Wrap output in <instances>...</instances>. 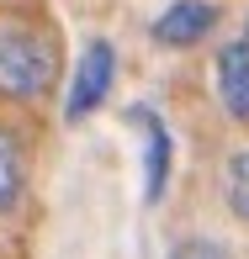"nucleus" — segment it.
<instances>
[{"mask_svg":"<svg viewBox=\"0 0 249 259\" xmlns=\"http://www.w3.org/2000/svg\"><path fill=\"white\" fill-rule=\"evenodd\" d=\"M58 79V53L38 32H0V96L6 101H43Z\"/></svg>","mask_w":249,"mask_h":259,"instance_id":"f257e3e1","label":"nucleus"},{"mask_svg":"<svg viewBox=\"0 0 249 259\" xmlns=\"http://www.w3.org/2000/svg\"><path fill=\"white\" fill-rule=\"evenodd\" d=\"M170 259H223V249L212 238H186V243H175Z\"/></svg>","mask_w":249,"mask_h":259,"instance_id":"6e6552de","label":"nucleus"},{"mask_svg":"<svg viewBox=\"0 0 249 259\" xmlns=\"http://www.w3.org/2000/svg\"><path fill=\"white\" fill-rule=\"evenodd\" d=\"M218 96L233 122H249V37L218 53Z\"/></svg>","mask_w":249,"mask_h":259,"instance_id":"39448f33","label":"nucleus"},{"mask_svg":"<svg viewBox=\"0 0 249 259\" xmlns=\"http://www.w3.org/2000/svg\"><path fill=\"white\" fill-rule=\"evenodd\" d=\"M223 196H228V211L239 222H249V154L228 159V175H223Z\"/></svg>","mask_w":249,"mask_h":259,"instance_id":"423d86ee","label":"nucleus"},{"mask_svg":"<svg viewBox=\"0 0 249 259\" xmlns=\"http://www.w3.org/2000/svg\"><path fill=\"white\" fill-rule=\"evenodd\" d=\"M212 27H218V6H212V0H170V6L159 11V21H154V42H164V48H191Z\"/></svg>","mask_w":249,"mask_h":259,"instance_id":"7ed1b4c3","label":"nucleus"},{"mask_svg":"<svg viewBox=\"0 0 249 259\" xmlns=\"http://www.w3.org/2000/svg\"><path fill=\"white\" fill-rule=\"evenodd\" d=\"M112 79H117V53H112V42H90V48L80 53V69H75V85H69L64 116H69V122H85V116L106 101Z\"/></svg>","mask_w":249,"mask_h":259,"instance_id":"f03ea898","label":"nucleus"},{"mask_svg":"<svg viewBox=\"0 0 249 259\" xmlns=\"http://www.w3.org/2000/svg\"><path fill=\"white\" fill-rule=\"evenodd\" d=\"M16 201H21V159H16V148H11V138L0 133V217Z\"/></svg>","mask_w":249,"mask_h":259,"instance_id":"0eeeda50","label":"nucleus"},{"mask_svg":"<svg viewBox=\"0 0 249 259\" xmlns=\"http://www.w3.org/2000/svg\"><path fill=\"white\" fill-rule=\"evenodd\" d=\"M133 122L149 133V138H144V201L159 206V201H164V185H170V159H175L170 127H164L149 106H133Z\"/></svg>","mask_w":249,"mask_h":259,"instance_id":"20e7f679","label":"nucleus"}]
</instances>
